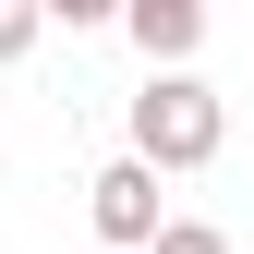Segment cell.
Returning <instances> with one entry per match:
<instances>
[{
	"label": "cell",
	"instance_id": "cell-4",
	"mask_svg": "<svg viewBox=\"0 0 254 254\" xmlns=\"http://www.w3.org/2000/svg\"><path fill=\"white\" fill-rule=\"evenodd\" d=\"M145 254H230V230H206V218H157Z\"/></svg>",
	"mask_w": 254,
	"mask_h": 254
},
{
	"label": "cell",
	"instance_id": "cell-5",
	"mask_svg": "<svg viewBox=\"0 0 254 254\" xmlns=\"http://www.w3.org/2000/svg\"><path fill=\"white\" fill-rule=\"evenodd\" d=\"M37 24H49V0H0V61H24V49H37Z\"/></svg>",
	"mask_w": 254,
	"mask_h": 254
},
{
	"label": "cell",
	"instance_id": "cell-3",
	"mask_svg": "<svg viewBox=\"0 0 254 254\" xmlns=\"http://www.w3.org/2000/svg\"><path fill=\"white\" fill-rule=\"evenodd\" d=\"M121 24H133V49L157 73H182V61L206 49V0H121Z\"/></svg>",
	"mask_w": 254,
	"mask_h": 254
},
{
	"label": "cell",
	"instance_id": "cell-6",
	"mask_svg": "<svg viewBox=\"0 0 254 254\" xmlns=\"http://www.w3.org/2000/svg\"><path fill=\"white\" fill-rule=\"evenodd\" d=\"M61 24H121V0H49Z\"/></svg>",
	"mask_w": 254,
	"mask_h": 254
},
{
	"label": "cell",
	"instance_id": "cell-2",
	"mask_svg": "<svg viewBox=\"0 0 254 254\" xmlns=\"http://www.w3.org/2000/svg\"><path fill=\"white\" fill-rule=\"evenodd\" d=\"M85 206H97V242H121V254L157 242V170L145 157H109V170L85 182Z\"/></svg>",
	"mask_w": 254,
	"mask_h": 254
},
{
	"label": "cell",
	"instance_id": "cell-1",
	"mask_svg": "<svg viewBox=\"0 0 254 254\" xmlns=\"http://www.w3.org/2000/svg\"><path fill=\"white\" fill-rule=\"evenodd\" d=\"M218 145H230L218 85H194V73H145V97H133V157H145V170H206Z\"/></svg>",
	"mask_w": 254,
	"mask_h": 254
}]
</instances>
